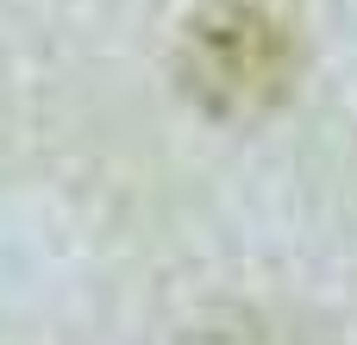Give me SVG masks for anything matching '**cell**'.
<instances>
[{"mask_svg":"<svg viewBox=\"0 0 357 345\" xmlns=\"http://www.w3.org/2000/svg\"><path fill=\"white\" fill-rule=\"evenodd\" d=\"M289 38L264 6L220 0L182 31V88L220 119H251L289 88Z\"/></svg>","mask_w":357,"mask_h":345,"instance_id":"6da1fadb","label":"cell"}]
</instances>
